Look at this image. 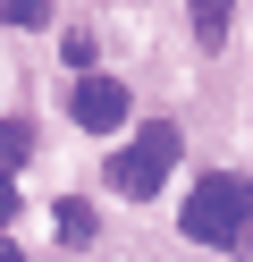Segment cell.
I'll use <instances>...</instances> for the list:
<instances>
[{
	"mask_svg": "<svg viewBox=\"0 0 253 262\" xmlns=\"http://www.w3.org/2000/svg\"><path fill=\"white\" fill-rule=\"evenodd\" d=\"M177 228H186L194 245H211V254H253V186H245L236 169H211L194 194H186Z\"/></svg>",
	"mask_w": 253,
	"mask_h": 262,
	"instance_id": "cell-1",
	"label": "cell"
},
{
	"mask_svg": "<svg viewBox=\"0 0 253 262\" xmlns=\"http://www.w3.org/2000/svg\"><path fill=\"white\" fill-rule=\"evenodd\" d=\"M177 152H186V144H177V127H169V119L135 127V144L110 161V186L127 194V203H152V194H160V178L177 169Z\"/></svg>",
	"mask_w": 253,
	"mask_h": 262,
	"instance_id": "cell-2",
	"label": "cell"
},
{
	"mask_svg": "<svg viewBox=\"0 0 253 262\" xmlns=\"http://www.w3.org/2000/svg\"><path fill=\"white\" fill-rule=\"evenodd\" d=\"M67 119H76V127H93V136L127 127V85H118V76H76V93H67Z\"/></svg>",
	"mask_w": 253,
	"mask_h": 262,
	"instance_id": "cell-3",
	"label": "cell"
},
{
	"mask_svg": "<svg viewBox=\"0 0 253 262\" xmlns=\"http://www.w3.org/2000/svg\"><path fill=\"white\" fill-rule=\"evenodd\" d=\"M26 152H34V127L26 119H0V220H9V178H17Z\"/></svg>",
	"mask_w": 253,
	"mask_h": 262,
	"instance_id": "cell-4",
	"label": "cell"
},
{
	"mask_svg": "<svg viewBox=\"0 0 253 262\" xmlns=\"http://www.w3.org/2000/svg\"><path fill=\"white\" fill-rule=\"evenodd\" d=\"M186 9H194V42H202V51H219V42H228L236 0H186Z\"/></svg>",
	"mask_w": 253,
	"mask_h": 262,
	"instance_id": "cell-5",
	"label": "cell"
},
{
	"mask_svg": "<svg viewBox=\"0 0 253 262\" xmlns=\"http://www.w3.org/2000/svg\"><path fill=\"white\" fill-rule=\"evenodd\" d=\"M51 220H59V237H67V245H93V203H84V194H67Z\"/></svg>",
	"mask_w": 253,
	"mask_h": 262,
	"instance_id": "cell-6",
	"label": "cell"
},
{
	"mask_svg": "<svg viewBox=\"0 0 253 262\" xmlns=\"http://www.w3.org/2000/svg\"><path fill=\"white\" fill-rule=\"evenodd\" d=\"M51 0H0V26H42Z\"/></svg>",
	"mask_w": 253,
	"mask_h": 262,
	"instance_id": "cell-7",
	"label": "cell"
},
{
	"mask_svg": "<svg viewBox=\"0 0 253 262\" xmlns=\"http://www.w3.org/2000/svg\"><path fill=\"white\" fill-rule=\"evenodd\" d=\"M0 262H26V254H17V245H9V237H0Z\"/></svg>",
	"mask_w": 253,
	"mask_h": 262,
	"instance_id": "cell-8",
	"label": "cell"
}]
</instances>
